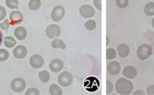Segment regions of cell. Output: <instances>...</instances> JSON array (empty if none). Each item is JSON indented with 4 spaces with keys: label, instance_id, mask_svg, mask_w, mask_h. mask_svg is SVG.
<instances>
[{
    "label": "cell",
    "instance_id": "obj_1",
    "mask_svg": "<svg viewBox=\"0 0 154 95\" xmlns=\"http://www.w3.org/2000/svg\"><path fill=\"white\" fill-rule=\"evenodd\" d=\"M115 89L120 94H130L133 90V84L126 78H120L116 82Z\"/></svg>",
    "mask_w": 154,
    "mask_h": 95
},
{
    "label": "cell",
    "instance_id": "obj_2",
    "mask_svg": "<svg viewBox=\"0 0 154 95\" xmlns=\"http://www.w3.org/2000/svg\"><path fill=\"white\" fill-rule=\"evenodd\" d=\"M153 53V49L151 46L147 43H143L137 50V55L140 60H146L150 58Z\"/></svg>",
    "mask_w": 154,
    "mask_h": 95
},
{
    "label": "cell",
    "instance_id": "obj_3",
    "mask_svg": "<svg viewBox=\"0 0 154 95\" xmlns=\"http://www.w3.org/2000/svg\"><path fill=\"white\" fill-rule=\"evenodd\" d=\"M73 82V76L68 71H63L59 75L58 82L61 86L68 87L72 85Z\"/></svg>",
    "mask_w": 154,
    "mask_h": 95
},
{
    "label": "cell",
    "instance_id": "obj_4",
    "mask_svg": "<svg viewBox=\"0 0 154 95\" xmlns=\"http://www.w3.org/2000/svg\"><path fill=\"white\" fill-rule=\"evenodd\" d=\"M84 87L88 91H96L99 89V81L97 78L94 76H90L87 78L84 82Z\"/></svg>",
    "mask_w": 154,
    "mask_h": 95
},
{
    "label": "cell",
    "instance_id": "obj_5",
    "mask_svg": "<svg viewBox=\"0 0 154 95\" xmlns=\"http://www.w3.org/2000/svg\"><path fill=\"white\" fill-rule=\"evenodd\" d=\"M11 86L14 91L17 93H20L25 90L26 83V81L22 78H15L12 80Z\"/></svg>",
    "mask_w": 154,
    "mask_h": 95
},
{
    "label": "cell",
    "instance_id": "obj_6",
    "mask_svg": "<svg viewBox=\"0 0 154 95\" xmlns=\"http://www.w3.org/2000/svg\"><path fill=\"white\" fill-rule=\"evenodd\" d=\"M45 34L49 38H54V37H60L61 34V28L58 25L56 24H51L48 25L45 30Z\"/></svg>",
    "mask_w": 154,
    "mask_h": 95
},
{
    "label": "cell",
    "instance_id": "obj_7",
    "mask_svg": "<svg viewBox=\"0 0 154 95\" xmlns=\"http://www.w3.org/2000/svg\"><path fill=\"white\" fill-rule=\"evenodd\" d=\"M79 13L84 18H91L96 13L94 7H92L90 4H84L79 9Z\"/></svg>",
    "mask_w": 154,
    "mask_h": 95
},
{
    "label": "cell",
    "instance_id": "obj_8",
    "mask_svg": "<svg viewBox=\"0 0 154 95\" xmlns=\"http://www.w3.org/2000/svg\"><path fill=\"white\" fill-rule=\"evenodd\" d=\"M65 15V9L63 6L57 5L52 10L51 12V19L54 22H59L63 18Z\"/></svg>",
    "mask_w": 154,
    "mask_h": 95
},
{
    "label": "cell",
    "instance_id": "obj_9",
    "mask_svg": "<svg viewBox=\"0 0 154 95\" xmlns=\"http://www.w3.org/2000/svg\"><path fill=\"white\" fill-rule=\"evenodd\" d=\"M44 58H42V55L38 54H35L32 55L29 58V64L33 68H41L44 65Z\"/></svg>",
    "mask_w": 154,
    "mask_h": 95
},
{
    "label": "cell",
    "instance_id": "obj_10",
    "mask_svg": "<svg viewBox=\"0 0 154 95\" xmlns=\"http://www.w3.org/2000/svg\"><path fill=\"white\" fill-rule=\"evenodd\" d=\"M64 67V64H63V61H62L60 58H55V59H53L52 61L50 62L49 64V68L54 73H59L60 71H61L62 70Z\"/></svg>",
    "mask_w": 154,
    "mask_h": 95
},
{
    "label": "cell",
    "instance_id": "obj_11",
    "mask_svg": "<svg viewBox=\"0 0 154 95\" xmlns=\"http://www.w3.org/2000/svg\"><path fill=\"white\" fill-rule=\"evenodd\" d=\"M9 19L13 25H18L20 24L23 20V16L22 13L18 10L12 11L9 15Z\"/></svg>",
    "mask_w": 154,
    "mask_h": 95
},
{
    "label": "cell",
    "instance_id": "obj_12",
    "mask_svg": "<svg viewBox=\"0 0 154 95\" xmlns=\"http://www.w3.org/2000/svg\"><path fill=\"white\" fill-rule=\"evenodd\" d=\"M121 70V66L118 61H111L108 64V72L111 75L115 76L120 73Z\"/></svg>",
    "mask_w": 154,
    "mask_h": 95
},
{
    "label": "cell",
    "instance_id": "obj_13",
    "mask_svg": "<svg viewBox=\"0 0 154 95\" xmlns=\"http://www.w3.org/2000/svg\"><path fill=\"white\" fill-rule=\"evenodd\" d=\"M13 55L15 58H18V59H22V58H25L27 55L26 48L23 45H18L14 49Z\"/></svg>",
    "mask_w": 154,
    "mask_h": 95
},
{
    "label": "cell",
    "instance_id": "obj_14",
    "mask_svg": "<svg viewBox=\"0 0 154 95\" xmlns=\"http://www.w3.org/2000/svg\"><path fill=\"white\" fill-rule=\"evenodd\" d=\"M137 72L136 68L133 66H126L123 70V75L125 76L126 78L129 79H135L137 76Z\"/></svg>",
    "mask_w": 154,
    "mask_h": 95
},
{
    "label": "cell",
    "instance_id": "obj_15",
    "mask_svg": "<svg viewBox=\"0 0 154 95\" xmlns=\"http://www.w3.org/2000/svg\"><path fill=\"white\" fill-rule=\"evenodd\" d=\"M14 34L17 40H23L26 37L27 31L23 26H18L14 29Z\"/></svg>",
    "mask_w": 154,
    "mask_h": 95
},
{
    "label": "cell",
    "instance_id": "obj_16",
    "mask_svg": "<svg viewBox=\"0 0 154 95\" xmlns=\"http://www.w3.org/2000/svg\"><path fill=\"white\" fill-rule=\"evenodd\" d=\"M117 52H118V55H120V57L126 58L129 55V52H130L129 46L125 43H121L117 46Z\"/></svg>",
    "mask_w": 154,
    "mask_h": 95
},
{
    "label": "cell",
    "instance_id": "obj_17",
    "mask_svg": "<svg viewBox=\"0 0 154 95\" xmlns=\"http://www.w3.org/2000/svg\"><path fill=\"white\" fill-rule=\"evenodd\" d=\"M51 46H52L54 49H65L66 48V44L63 42V40L61 39H58L56 38L51 42Z\"/></svg>",
    "mask_w": 154,
    "mask_h": 95
},
{
    "label": "cell",
    "instance_id": "obj_18",
    "mask_svg": "<svg viewBox=\"0 0 154 95\" xmlns=\"http://www.w3.org/2000/svg\"><path fill=\"white\" fill-rule=\"evenodd\" d=\"M50 94L51 95H62L63 94V91L61 88L57 84H52L49 88Z\"/></svg>",
    "mask_w": 154,
    "mask_h": 95
},
{
    "label": "cell",
    "instance_id": "obj_19",
    "mask_svg": "<svg viewBox=\"0 0 154 95\" xmlns=\"http://www.w3.org/2000/svg\"><path fill=\"white\" fill-rule=\"evenodd\" d=\"M144 11L147 16H154V2L147 3L144 7Z\"/></svg>",
    "mask_w": 154,
    "mask_h": 95
},
{
    "label": "cell",
    "instance_id": "obj_20",
    "mask_svg": "<svg viewBox=\"0 0 154 95\" xmlns=\"http://www.w3.org/2000/svg\"><path fill=\"white\" fill-rule=\"evenodd\" d=\"M17 41L13 37L11 36H7L4 39V44L6 47L12 48L16 45Z\"/></svg>",
    "mask_w": 154,
    "mask_h": 95
},
{
    "label": "cell",
    "instance_id": "obj_21",
    "mask_svg": "<svg viewBox=\"0 0 154 95\" xmlns=\"http://www.w3.org/2000/svg\"><path fill=\"white\" fill-rule=\"evenodd\" d=\"M50 73L47 70H42L38 73V78L41 80V82L43 83H46L50 80Z\"/></svg>",
    "mask_w": 154,
    "mask_h": 95
},
{
    "label": "cell",
    "instance_id": "obj_22",
    "mask_svg": "<svg viewBox=\"0 0 154 95\" xmlns=\"http://www.w3.org/2000/svg\"><path fill=\"white\" fill-rule=\"evenodd\" d=\"M42 5L41 0H30L29 2V7L32 10H37Z\"/></svg>",
    "mask_w": 154,
    "mask_h": 95
},
{
    "label": "cell",
    "instance_id": "obj_23",
    "mask_svg": "<svg viewBox=\"0 0 154 95\" xmlns=\"http://www.w3.org/2000/svg\"><path fill=\"white\" fill-rule=\"evenodd\" d=\"M84 27L87 28L89 31H93V30L96 29V21L93 19H89L84 24Z\"/></svg>",
    "mask_w": 154,
    "mask_h": 95
},
{
    "label": "cell",
    "instance_id": "obj_24",
    "mask_svg": "<svg viewBox=\"0 0 154 95\" xmlns=\"http://www.w3.org/2000/svg\"><path fill=\"white\" fill-rule=\"evenodd\" d=\"M117 56V52L114 49L112 48H109V49H107L106 50V58L108 60H112L114 58H116Z\"/></svg>",
    "mask_w": 154,
    "mask_h": 95
},
{
    "label": "cell",
    "instance_id": "obj_25",
    "mask_svg": "<svg viewBox=\"0 0 154 95\" xmlns=\"http://www.w3.org/2000/svg\"><path fill=\"white\" fill-rule=\"evenodd\" d=\"M5 4L9 8L16 9L18 8L19 2H18V0H6Z\"/></svg>",
    "mask_w": 154,
    "mask_h": 95
},
{
    "label": "cell",
    "instance_id": "obj_26",
    "mask_svg": "<svg viewBox=\"0 0 154 95\" xmlns=\"http://www.w3.org/2000/svg\"><path fill=\"white\" fill-rule=\"evenodd\" d=\"M9 58V52L5 49H0V61H5Z\"/></svg>",
    "mask_w": 154,
    "mask_h": 95
},
{
    "label": "cell",
    "instance_id": "obj_27",
    "mask_svg": "<svg viewBox=\"0 0 154 95\" xmlns=\"http://www.w3.org/2000/svg\"><path fill=\"white\" fill-rule=\"evenodd\" d=\"M116 4L120 8H125L129 4V0H116Z\"/></svg>",
    "mask_w": 154,
    "mask_h": 95
},
{
    "label": "cell",
    "instance_id": "obj_28",
    "mask_svg": "<svg viewBox=\"0 0 154 95\" xmlns=\"http://www.w3.org/2000/svg\"><path fill=\"white\" fill-rule=\"evenodd\" d=\"M26 95H39V91L35 88H29L26 90L25 93Z\"/></svg>",
    "mask_w": 154,
    "mask_h": 95
},
{
    "label": "cell",
    "instance_id": "obj_29",
    "mask_svg": "<svg viewBox=\"0 0 154 95\" xmlns=\"http://www.w3.org/2000/svg\"><path fill=\"white\" fill-rule=\"evenodd\" d=\"M9 25H10V22L8 19H5L2 22L0 23V27L2 30H7L9 28Z\"/></svg>",
    "mask_w": 154,
    "mask_h": 95
},
{
    "label": "cell",
    "instance_id": "obj_30",
    "mask_svg": "<svg viewBox=\"0 0 154 95\" xmlns=\"http://www.w3.org/2000/svg\"><path fill=\"white\" fill-rule=\"evenodd\" d=\"M113 90H114V85H113L112 82H111V81L108 80L107 81V91H106V93L107 94H111V93H112Z\"/></svg>",
    "mask_w": 154,
    "mask_h": 95
},
{
    "label": "cell",
    "instance_id": "obj_31",
    "mask_svg": "<svg viewBox=\"0 0 154 95\" xmlns=\"http://www.w3.org/2000/svg\"><path fill=\"white\" fill-rule=\"evenodd\" d=\"M6 16V10L3 6H0V21L4 19Z\"/></svg>",
    "mask_w": 154,
    "mask_h": 95
},
{
    "label": "cell",
    "instance_id": "obj_32",
    "mask_svg": "<svg viewBox=\"0 0 154 95\" xmlns=\"http://www.w3.org/2000/svg\"><path fill=\"white\" fill-rule=\"evenodd\" d=\"M93 4H94V6L96 7V9H98L99 10H102V0H94V1H93Z\"/></svg>",
    "mask_w": 154,
    "mask_h": 95
},
{
    "label": "cell",
    "instance_id": "obj_33",
    "mask_svg": "<svg viewBox=\"0 0 154 95\" xmlns=\"http://www.w3.org/2000/svg\"><path fill=\"white\" fill-rule=\"evenodd\" d=\"M147 94H154V85H150L147 88Z\"/></svg>",
    "mask_w": 154,
    "mask_h": 95
},
{
    "label": "cell",
    "instance_id": "obj_34",
    "mask_svg": "<svg viewBox=\"0 0 154 95\" xmlns=\"http://www.w3.org/2000/svg\"><path fill=\"white\" fill-rule=\"evenodd\" d=\"M134 94H144L145 92L144 91H141V90H137V91H134L133 92Z\"/></svg>",
    "mask_w": 154,
    "mask_h": 95
},
{
    "label": "cell",
    "instance_id": "obj_35",
    "mask_svg": "<svg viewBox=\"0 0 154 95\" xmlns=\"http://www.w3.org/2000/svg\"><path fill=\"white\" fill-rule=\"evenodd\" d=\"M2 40H3V34H2V32L1 31V30H0V46H1L2 43Z\"/></svg>",
    "mask_w": 154,
    "mask_h": 95
},
{
    "label": "cell",
    "instance_id": "obj_36",
    "mask_svg": "<svg viewBox=\"0 0 154 95\" xmlns=\"http://www.w3.org/2000/svg\"><path fill=\"white\" fill-rule=\"evenodd\" d=\"M152 25H153V27L154 28V17L153 18V19H152Z\"/></svg>",
    "mask_w": 154,
    "mask_h": 95
},
{
    "label": "cell",
    "instance_id": "obj_37",
    "mask_svg": "<svg viewBox=\"0 0 154 95\" xmlns=\"http://www.w3.org/2000/svg\"><path fill=\"white\" fill-rule=\"evenodd\" d=\"M109 43V38H108V37H107V45Z\"/></svg>",
    "mask_w": 154,
    "mask_h": 95
},
{
    "label": "cell",
    "instance_id": "obj_38",
    "mask_svg": "<svg viewBox=\"0 0 154 95\" xmlns=\"http://www.w3.org/2000/svg\"><path fill=\"white\" fill-rule=\"evenodd\" d=\"M84 1H89V0H84Z\"/></svg>",
    "mask_w": 154,
    "mask_h": 95
},
{
    "label": "cell",
    "instance_id": "obj_39",
    "mask_svg": "<svg viewBox=\"0 0 154 95\" xmlns=\"http://www.w3.org/2000/svg\"><path fill=\"white\" fill-rule=\"evenodd\" d=\"M66 1H67V0H66Z\"/></svg>",
    "mask_w": 154,
    "mask_h": 95
}]
</instances>
